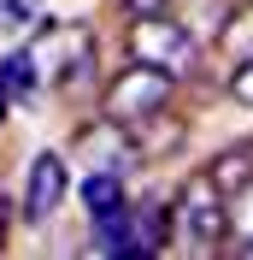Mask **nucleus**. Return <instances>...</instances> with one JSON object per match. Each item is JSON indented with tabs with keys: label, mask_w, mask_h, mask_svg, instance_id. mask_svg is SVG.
Returning a JSON list of instances; mask_svg holds the SVG:
<instances>
[{
	"label": "nucleus",
	"mask_w": 253,
	"mask_h": 260,
	"mask_svg": "<svg viewBox=\"0 0 253 260\" xmlns=\"http://www.w3.org/2000/svg\"><path fill=\"white\" fill-rule=\"evenodd\" d=\"M35 65H41V83H59L65 95H82L89 77H95V36L89 24H48L41 36H30Z\"/></svg>",
	"instance_id": "1"
},
{
	"label": "nucleus",
	"mask_w": 253,
	"mask_h": 260,
	"mask_svg": "<svg viewBox=\"0 0 253 260\" xmlns=\"http://www.w3.org/2000/svg\"><path fill=\"white\" fill-rule=\"evenodd\" d=\"M130 59H147L159 71H171V77H189L194 59H200V36L177 12H142L136 30H130Z\"/></svg>",
	"instance_id": "2"
},
{
	"label": "nucleus",
	"mask_w": 253,
	"mask_h": 260,
	"mask_svg": "<svg viewBox=\"0 0 253 260\" xmlns=\"http://www.w3.org/2000/svg\"><path fill=\"white\" fill-rule=\"evenodd\" d=\"M171 207H177V231H183V243L194 254H206V248H218L230 237V195L212 183V172L206 178H189Z\"/></svg>",
	"instance_id": "3"
},
{
	"label": "nucleus",
	"mask_w": 253,
	"mask_h": 260,
	"mask_svg": "<svg viewBox=\"0 0 253 260\" xmlns=\"http://www.w3.org/2000/svg\"><path fill=\"white\" fill-rule=\"evenodd\" d=\"M171 89H177L171 71H159V65H147V59H130V71H118L112 89H106V118L136 124V118H147V113H165V107H171Z\"/></svg>",
	"instance_id": "4"
},
{
	"label": "nucleus",
	"mask_w": 253,
	"mask_h": 260,
	"mask_svg": "<svg viewBox=\"0 0 253 260\" xmlns=\"http://www.w3.org/2000/svg\"><path fill=\"white\" fill-rule=\"evenodd\" d=\"M71 160H82V172H136L142 166V148H136L130 124L106 118V124H89L71 142Z\"/></svg>",
	"instance_id": "5"
},
{
	"label": "nucleus",
	"mask_w": 253,
	"mask_h": 260,
	"mask_svg": "<svg viewBox=\"0 0 253 260\" xmlns=\"http://www.w3.org/2000/svg\"><path fill=\"white\" fill-rule=\"evenodd\" d=\"M65 201V154H35L30 160V183H24V219L48 225Z\"/></svg>",
	"instance_id": "6"
},
{
	"label": "nucleus",
	"mask_w": 253,
	"mask_h": 260,
	"mask_svg": "<svg viewBox=\"0 0 253 260\" xmlns=\"http://www.w3.org/2000/svg\"><path fill=\"white\" fill-rule=\"evenodd\" d=\"M171 237H177V207L165 195H147V201L130 207V248H136V260L171 248Z\"/></svg>",
	"instance_id": "7"
},
{
	"label": "nucleus",
	"mask_w": 253,
	"mask_h": 260,
	"mask_svg": "<svg viewBox=\"0 0 253 260\" xmlns=\"http://www.w3.org/2000/svg\"><path fill=\"white\" fill-rule=\"evenodd\" d=\"M0 89H6L12 101H35L41 89H48V83H41V65H35V48H30V42H24L18 53H6V65H0Z\"/></svg>",
	"instance_id": "8"
},
{
	"label": "nucleus",
	"mask_w": 253,
	"mask_h": 260,
	"mask_svg": "<svg viewBox=\"0 0 253 260\" xmlns=\"http://www.w3.org/2000/svg\"><path fill=\"white\" fill-rule=\"evenodd\" d=\"M130 136H136V148H142V160H153V154H171L177 142H183V124H177L171 113H147L130 124Z\"/></svg>",
	"instance_id": "9"
},
{
	"label": "nucleus",
	"mask_w": 253,
	"mask_h": 260,
	"mask_svg": "<svg viewBox=\"0 0 253 260\" xmlns=\"http://www.w3.org/2000/svg\"><path fill=\"white\" fill-rule=\"evenodd\" d=\"M82 207H89V219L118 213L124 207V172H89L82 178Z\"/></svg>",
	"instance_id": "10"
},
{
	"label": "nucleus",
	"mask_w": 253,
	"mask_h": 260,
	"mask_svg": "<svg viewBox=\"0 0 253 260\" xmlns=\"http://www.w3.org/2000/svg\"><path fill=\"white\" fill-rule=\"evenodd\" d=\"M218 42H224V53H230V59H253V0L230 6V18H224Z\"/></svg>",
	"instance_id": "11"
},
{
	"label": "nucleus",
	"mask_w": 253,
	"mask_h": 260,
	"mask_svg": "<svg viewBox=\"0 0 253 260\" xmlns=\"http://www.w3.org/2000/svg\"><path fill=\"white\" fill-rule=\"evenodd\" d=\"M247 178H253V148H230V154H218V166H212V183H218L224 195L241 189Z\"/></svg>",
	"instance_id": "12"
},
{
	"label": "nucleus",
	"mask_w": 253,
	"mask_h": 260,
	"mask_svg": "<svg viewBox=\"0 0 253 260\" xmlns=\"http://www.w3.org/2000/svg\"><path fill=\"white\" fill-rule=\"evenodd\" d=\"M230 237H236V248L253 243V178L241 189H230Z\"/></svg>",
	"instance_id": "13"
},
{
	"label": "nucleus",
	"mask_w": 253,
	"mask_h": 260,
	"mask_svg": "<svg viewBox=\"0 0 253 260\" xmlns=\"http://www.w3.org/2000/svg\"><path fill=\"white\" fill-rule=\"evenodd\" d=\"M35 6L41 0H0V36H18L35 24Z\"/></svg>",
	"instance_id": "14"
},
{
	"label": "nucleus",
	"mask_w": 253,
	"mask_h": 260,
	"mask_svg": "<svg viewBox=\"0 0 253 260\" xmlns=\"http://www.w3.org/2000/svg\"><path fill=\"white\" fill-rule=\"evenodd\" d=\"M230 95H236L241 107H253V59H236V71H230Z\"/></svg>",
	"instance_id": "15"
},
{
	"label": "nucleus",
	"mask_w": 253,
	"mask_h": 260,
	"mask_svg": "<svg viewBox=\"0 0 253 260\" xmlns=\"http://www.w3.org/2000/svg\"><path fill=\"white\" fill-rule=\"evenodd\" d=\"M124 6H130L136 18H142V12H171V0H124Z\"/></svg>",
	"instance_id": "16"
},
{
	"label": "nucleus",
	"mask_w": 253,
	"mask_h": 260,
	"mask_svg": "<svg viewBox=\"0 0 253 260\" xmlns=\"http://www.w3.org/2000/svg\"><path fill=\"white\" fill-rule=\"evenodd\" d=\"M6 225H12V207L0 201V243H6Z\"/></svg>",
	"instance_id": "17"
},
{
	"label": "nucleus",
	"mask_w": 253,
	"mask_h": 260,
	"mask_svg": "<svg viewBox=\"0 0 253 260\" xmlns=\"http://www.w3.org/2000/svg\"><path fill=\"white\" fill-rule=\"evenodd\" d=\"M6 107H12V95H6V89H0V124H6Z\"/></svg>",
	"instance_id": "18"
},
{
	"label": "nucleus",
	"mask_w": 253,
	"mask_h": 260,
	"mask_svg": "<svg viewBox=\"0 0 253 260\" xmlns=\"http://www.w3.org/2000/svg\"><path fill=\"white\" fill-rule=\"evenodd\" d=\"M236 254H247V260H253V243H247V248H236Z\"/></svg>",
	"instance_id": "19"
}]
</instances>
